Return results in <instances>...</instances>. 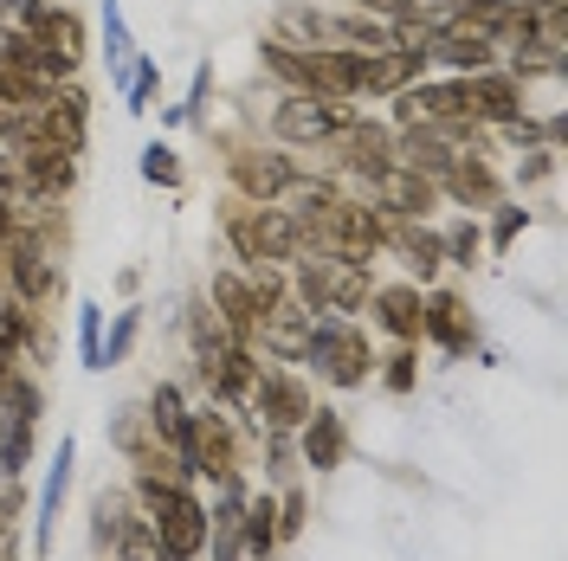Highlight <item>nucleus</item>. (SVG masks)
Listing matches in <instances>:
<instances>
[{"mask_svg": "<svg viewBox=\"0 0 568 561\" xmlns=\"http://www.w3.org/2000/svg\"><path fill=\"white\" fill-rule=\"evenodd\" d=\"M0 561H13V536H7V542H0Z\"/></svg>", "mask_w": 568, "mask_h": 561, "instance_id": "obj_46", "label": "nucleus"}, {"mask_svg": "<svg viewBox=\"0 0 568 561\" xmlns=\"http://www.w3.org/2000/svg\"><path fill=\"white\" fill-rule=\"evenodd\" d=\"M136 497L149 529L162 536V549L175 561H194L207 549V503L187 491L181 478H162V471H136Z\"/></svg>", "mask_w": 568, "mask_h": 561, "instance_id": "obj_1", "label": "nucleus"}, {"mask_svg": "<svg viewBox=\"0 0 568 561\" xmlns=\"http://www.w3.org/2000/svg\"><path fill=\"white\" fill-rule=\"evenodd\" d=\"M240 510H246V491H240V478L226 471L220 478V517H213V561H233V549H240Z\"/></svg>", "mask_w": 568, "mask_h": 561, "instance_id": "obj_23", "label": "nucleus"}, {"mask_svg": "<svg viewBox=\"0 0 568 561\" xmlns=\"http://www.w3.org/2000/svg\"><path fill=\"white\" fill-rule=\"evenodd\" d=\"M104 45H110V71L123 78L130 59H136V45H130V27H123V7L116 0H104Z\"/></svg>", "mask_w": 568, "mask_h": 561, "instance_id": "obj_30", "label": "nucleus"}, {"mask_svg": "<svg viewBox=\"0 0 568 561\" xmlns=\"http://www.w3.org/2000/svg\"><path fill=\"white\" fill-rule=\"evenodd\" d=\"M0 272H7V284H13L20 304H45V297L59 290V265L45 258V246H39L33 233H13V239L0 246Z\"/></svg>", "mask_w": 568, "mask_h": 561, "instance_id": "obj_8", "label": "nucleus"}, {"mask_svg": "<svg viewBox=\"0 0 568 561\" xmlns=\"http://www.w3.org/2000/svg\"><path fill=\"white\" fill-rule=\"evenodd\" d=\"M362 13H388V20H400V13H420L414 0H355Z\"/></svg>", "mask_w": 568, "mask_h": 561, "instance_id": "obj_42", "label": "nucleus"}, {"mask_svg": "<svg viewBox=\"0 0 568 561\" xmlns=\"http://www.w3.org/2000/svg\"><path fill=\"white\" fill-rule=\"evenodd\" d=\"M297 432H304V465H317V471H336L343 452H349V426H343L336 407H311V420Z\"/></svg>", "mask_w": 568, "mask_h": 561, "instance_id": "obj_19", "label": "nucleus"}, {"mask_svg": "<svg viewBox=\"0 0 568 561\" xmlns=\"http://www.w3.org/2000/svg\"><path fill=\"white\" fill-rule=\"evenodd\" d=\"M110 549H116V561H175L162 549V536L149 529V517H130V523L110 536Z\"/></svg>", "mask_w": 568, "mask_h": 561, "instance_id": "obj_29", "label": "nucleus"}, {"mask_svg": "<svg viewBox=\"0 0 568 561\" xmlns=\"http://www.w3.org/2000/svg\"><path fill=\"white\" fill-rule=\"evenodd\" d=\"M368 187H375L382 213H400V220H426L433 201H439V187H433L426 175H414V169H400V162H394L382 181H368Z\"/></svg>", "mask_w": 568, "mask_h": 561, "instance_id": "obj_15", "label": "nucleus"}, {"mask_svg": "<svg viewBox=\"0 0 568 561\" xmlns=\"http://www.w3.org/2000/svg\"><path fill=\"white\" fill-rule=\"evenodd\" d=\"M426 59H439V65H453L459 78L491 65V39L471 33V27H453V20H433V33H426Z\"/></svg>", "mask_w": 568, "mask_h": 561, "instance_id": "obj_13", "label": "nucleus"}, {"mask_svg": "<svg viewBox=\"0 0 568 561\" xmlns=\"http://www.w3.org/2000/svg\"><path fill=\"white\" fill-rule=\"evenodd\" d=\"M446 20H453V27H471V33H485V39H497V33H510L517 0H459Z\"/></svg>", "mask_w": 568, "mask_h": 561, "instance_id": "obj_24", "label": "nucleus"}, {"mask_svg": "<svg viewBox=\"0 0 568 561\" xmlns=\"http://www.w3.org/2000/svg\"><path fill=\"white\" fill-rule=\"evenodd\" d=\"M78 181V155L59 142H27V187L33 194H65Z\"/></svg>", "mask_w": 568, "mask_h": 561, "instance_id": "obj_21", "label": "nucleus"}, {"mask_svg": "<svg viewBox=\"0 0 568 561\" xmlns=\"http://www.w3.org/2000/svg\"><path fill=\"white\" fill-rule=\"evenodd\" d=\"M420 336H433L446 355H465L471 349V310L453 290H433V297H420Z\"/></svg>", "mask_w": 568, "mask_h": 561, "instance_id": "obj_14", "label": "nucleus"}, {"mask_svg": "<svg viewBox=\"0 0 568 561\" xmlns=\"http://www.w3.org/2000/svg\"><path fill=\"white\" fill-rule=\"evenodd\" d=\"M258 59H265V71H272L278 84H291L297 98H317V91H311V59H304V45H284V39H265V52H258Z\"/></svg>", "mask_w": 568, "mask_h": 561, "instance_id": "obj_26", "label": "nucleus"}, {"mask_svg": "<svg viewBox=\"0 0 568 561\" xmlns=\"http://www.w3.org/2000/svg\"><path fill=\"white\" fill-rule=\"evenodd\" d=\"M336 155H343L362 181H382L394 169V130L388 123H362V116H355L349 130L336 136Z\"/></svg>", "mask_w": 568, "mask_h": 561, "instance_id": "obj_11", "label": "nucleus"}, {"mask_svg": "<svg viewBox=\"0 0 568 561\" xmlns=\"http://www.w3.org/2000/svg\"><path fill=\"white\" fill-rule=\"evenodd\" d=\"M240 536H246L252 555H272V549H278V503H272V497H246V510H240Z\"/></svg>", "mask_w": 568, "mask_h": 561, "instance_id": "obj_27", "label": "nucleus"}, {"mask_svg": "<svg viewBox=\"0 0 568 561\" xmlns=\"http://www.w3.org/2000/svg\"><path fill=\"white\" fill-rule=\"evenodd\" d=\"M27 39H33L39 52V71L59 84V78H71L78 71V59H84V20L71 13V7H39L33 20H27Z\"/></svg>", "mask_w": 568, "mask_h": 561, "instance_id": "obj_5", "label": "nucleus"}, {"mask_svg": "<svg viewBox=\"0 0 568 561\" xmlns=\"http://www.w3.org/2000/svg\"><path fill=\"white\" fill-rule=\"evenodd\" d=\"M226 246L246 265H297L304 258V239H297L291 213L272 207V201H246V207L226 213Z\"/></svg>", "mask_w": 568, "mask_h": 561, "instance_id": "obj_2", "label": "nucleus"}, {"mask_svg": "<svg viewBox=\"0 0 568 561\" xmlns=\"http://www.w3.org/2000/svg\"><path fill=\"white\" fill-rule=\"evenodd\" d=\"M388 387H394V394H414V349H394L388 355Z\"/></svg>", "mask_w": 568, "mask_h": 561, "instance_id": "obj_39", "label": "nucleus"}, {"mask_svg": "<svg viewBox=\"0 0 568 561\" xmlns=\"http://www.w3.org/2000/svg\"><path fill=\"white\" fill-rule=\"evenodd\" d=\"M394 239H400V252L420 265V278L433 272V265H439V258H446V239H439V233H426V226H400Z\"/></svg>", "mask_w": 568, "mask_h": 561, "instance_id": "obj_31", "label": "nucleus"}, {"mask_svg": "<svg viewBox=\"0 0 568 561\" xmlns=\"http://www.w3.org/2000/svg\"><path fill=\"white\" fill-rule=\"evenodd\" d=\"M465 98H471V116H485V123H517L524 116V84H517V71H471L465 78Z\"/></svg>", "mask_w": 568, "mask_h": 561, "instance_id": "obj_12", "label": "nucleus"}, {"mask_svg": "<svg viewBox=\"0 0 568 561\" xmlns=\"http://www.w3.org/2000/svg\"><path fill=\"white\" fill-rule=\"evenodd\" d=\"M7 375H13V355L0 349V381H7Z\"/></svg>", "mask_w": 568, "mask_h": 561, "instance_id": "obj_45", "label": "nucleus"}, {"mask_svg": "<svg viewBox=\"0 0 568 561\" xmlns=\"http://www.w3.org/2000/svg\"><path fill=\"white\" fill-rule=\"evenodd\" d=\"M187 439H194V471L201 478H226L233 471V426L226 414H187Z\"/></svg>", "mask_w": 568, "mask_h": 561, "instance_id": "obj_16", "label": "nucleus"}, {"mask_svg": "<svg viewBox=\"0 0 568 561\" xmlns=\"http://www.w3.org/2000/svg\"><path fill=\"white\" fill-rule=\"evenodd\" d=\"M258 329H265V349H272V355H304V336H311V310H304V304H297V310H291V304H278V310L265 316Z\"/></svg>", "mask_w": 568, "mask_h": 561, "instance_id": "obj_25", "label": "nucleus"}, {"mask_svg": "<svg viewBox=\"0 0 568 561\" xmlns=\"http://www.w3.org/2000/svg\"><path fill=\"white\" fill-rule=\"evenodd\" d=\"M65 491H71V439H59V458H52V471H45V491H39V517H33V549H39V555H52V529H59Z\"/></svg>", "mask_w": 568, "mask_h": 561, "instance_id": "obj_20", "label": "nucleus"}, {"mask_svg": "<svg viewBox=\"0 0 568 561\" xmlns=\"http://www.w3.org/2000/svg\"><path fill=\"white\" fill-rule=\"evenodd\" d=\"M304 361H317V375L329 387H362L368 368H375V349H368V336L355 329L349 316H311Z\"/></svg>", "mask_w": 568, "mask_h": 561, "instance_id": "obj_3", "label": "nucleus"}, {"mask_svg": "<svg viewBox=\"0 0 568 561\" xmlns=\"http://www.w3.org/2000/svg\"><path fill=\"white\" fill-rule=\"evenodd\" d=\"M252 414L258 426H272V432H297V426L311 420V387L297 381V375H284V368H265V375H252Z\"/></svg>", "mask_w": 568, "mask_h": 561, "instance_id": "obj_6", "label": "nucleus"}, {"mask_svg": "<svg viewBox=\"0 0 568 561\" xmlns=\"http://www.w3.org/2000/svg\"><path fill=\"white\" fill-rule=\"evenodd\" d=\"M524 220H530L524 207H504V213H497V226H491V246H510V239L524 233Z\"/></svg>", "mask_w": 568, "mask_h": 561, "instance_id": "obj_40", "label": "nucleus"}, {"mask_svg": "<svg viewBox=\"0 0 568 561\" xmlns=\"http://www.w3.org/2000/svg\"><path fill=\"white\" fill-rule=\"evenodd\" d=\"M433 187H439V194H453V201H459V207H471V213L497 207V194H504V181H497L491 162H485V155H465V149L446 162V175L433 181Z\"/></svg>", "mask_w": 568, "mask_h": 561, "instance_id": "obj_10", "label": "nucleus"}, {"mask_svg": "<svg viewBox=\"0 0 568 561\" xmlns=\"http://www.w3.org/2000/svg\"><path fill=\"white\" fill-rule=\"evenodd\" d=\"M426 59H414V52H394V45H382V52H355V91H407L414 78H420Z\"/></svg>", "mask_w": 568, "mask_h": 561, "instance_id": "obj_18", "label": "nucleus"}, {"mask_svg": "<svg viewBox=\"0 0 568 561\" xmlns=\"http://www.w3.org/2000/svg\"><path fill=\"white\" fill-rule=\"evenodd\" d=\"M136 329H142L136 310H116V323H110V343H104V355H98V361H104V368H116V361L130 355V343H136Z\"/></svg>", "mask_w": 568, "mask_h": 561, "instance_id": "obj_35", "label": "nucleus"}, {"mask_svg": "<svg viewBox=\"0 0 568 561\" xmlns=\"http://www.w3.org/2000/svg\"><path fill=\"white\" fill-rule=\"evenodd\" d=\"M304 529V497H284V510H278V536H297Z\"/></svg>", "mask_w": 568, "mask_h": 561, "instance_id": "obj_41", "label": "nucleus"}, {"mask_svg": "<svg viewBox=\"0 0 568 561\" xmlns=\"http://www.w3.org/2000/svg\"><path fill=\"white\" fill-rule=\"evenodd\" d=\"M142 181H155V187H181V162L169 142H149L142 149Z\"/></svg>", "mask_w": 568, "mask_h": 561, "instance_id": "obj_33", "label": "nucleus"}, {"mask_svg": "<svg viewBox=\"0 0 568 561\" xmlns=\"http://www.w3.org/2000/svg\"><path fill=\"white\" fill-rule=\"evenodd\" d=\"M149 91H155V59H130V71H123V104L149 110Z\"/></svg>", "mask_w": 568, "mask_h": 561, "instance_id": "obj_36", "label": "nucleus"}, {"mask_svg": "<svg viewBox=\"0 0 568 561\" xmlns=\"http://www.w3.org/2000/svg\"><path fill=\"white\" fill-rule=\"evenodd\" d=\"M27 336H33V329H27V304H20V297H0V349L20 355Z\"/></svg>", "mask_w": 568, "mask_h": 561, "instance_id": "obj_34", "label": "nucleus"}, {"mask_svg": "<svg viewBox=\"0 0 568 561\" xmlns=\"http://www.w3.org/2000/svg\"><path fill=\"white\" fill-rule=\"evenodd\" d=\"M78 355H84V368H104L98 355H104V310L98 304H78Z\"/></svg>", "mask_w": 568, "mask_h": 561, "instance_id": "obj_32", "label": "nucleus"}, {"mask_svg": "<svg viewBox=\"0 0 568 561\" xmlns=\"http://www.w3.org/2000/svg\"><path fill=\"white\" fill-rule=\"evenodd\" d=\"M233 187L246 194V201H278L284 187L297 181V169H291V155H278V149H233Z\"/></svg>", "mask_w": 568, "mask_h": 561, "instance_id": "obj_9", "label": "nucleus"}, {"mask_svg": "<svg viewBox=\"0 0 568 561\" xmlns=\"http://www.w3.org/2000/svg\"><path fill=\"white\" fill-rule=\"evenodd\" d=\"M123 523H130V497H123V491H104V497H98V536L110 542Z\"/></svg>", "mask_w": 568, "mask_h": 561, "instance_id": "obj_37", "label": "nucleus"}, {"mask_svg": "<svg viewBox=\"0 0 568 561\" xmlns=\"http://www.w3.org/2000/svg\"><path fill=\"white\" fill-rule=\"evenodd\" d=\"M446 258L471 265V258H478V226H453V233H446Z\"/></svg>", "mask_w": 568, "mask_h": 561, "instance_id": "obj_38", "label": "nucleus"}, {"mask_svg": "<svg viewBox=\"0 0 568 561\" xmlns=\"http://www.w3.org/2000/svg\"><path fill=\"white\" fill-rule=\"evenodd\" d=\"M213 316H220V329L233 343H252L258 336V304H252V284L240 272H220L213 278Z\"/></svg>", "mask_w": 568, "mask_h": 561, "instance_id": "obj_17", "label": "nucleus"}, {"mask_svg": "<svg viewBox=\"0 0 568 561\" xmlns=\"http://www.w3.org/2000/svg\"><path fill=\"white\" fill-rule=\"evenodd\" d=\"M375 323L400 336V343H420V290L414 284H388V290H375Z\"/></svg>", "mask_w": 568, "mask_h": 561, "instance_id": "obj_22", "label": "nucleus"}, {"mask_svg": "<svg viewBox=\"0 0 568 561\" xmlns=\"http://www.w3.org/2000/svg\"><path fill=\"white\" fill-rule=\"evenodd\" d=\"M27 458H33V414H7V426H0V478L13 484L27 471Z\"/></svg>", "mask_w": 568, "mask_h": 561, "instance_id": "obj_28", "label": "nucleus"}, {"mask_svg": "<svg viewBox=\"0 0 568 561\" xmlns=\"http://www.w3.org/2000/svg\"><path fill=\"white\" fill-rule=\"evenodd\" d=\"M291 290H297V304L311 316H355L368 304V272L349 265V258H297V272H291Z\"/></svg>", "mask_w": 568, "mask_h": 561, "instance_id": "obj_4", "label": "nucleus"}, {"mask_svg": "<svg viewBox=\"0 0 568 561\" xmlns=\"http://www.w3.org/2000/svg\"><path fill=\"white\" fill-rule=\"evenodd\" d=\"M524 13H562V0H517Z\"/></svg>", "mask_w": 568, "mask_h": 561, "instance_id": "obj_43", "label": "nucleus"}, {"mask_svg": "<svg viewBox=\"0 0 568 561\" xmlns=\"http://www.w3.org/2000/svg\"><path fill=\"white\" fill-rule=\"evenodd\" d=\"M13 239V213H7V194H0V246Z\"/></svg>", "mask_w": 568, "mask_h": 561, "instance_id": "obj_44", "label": "nucleus"}, {"mask_svg": "<svg viewBox=\"0 0 568 561\" xmlns=\"http://www.w3.org/2000/svg\"><path fill=\"white\" fill-rule=\"evenodd\" d=\"M355 116L336 98H284L278 116H272V130H278V142H336L343 130H349Z\"/></svg>", "mask_w": 568, "mask_h": 561, "instance_id": "obj_7", "label": "nucleus"}]
</instances>
